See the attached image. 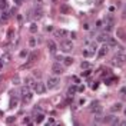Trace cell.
<instances>
[{
	"instance_id": "6da1fadb",
	"label": "cell",
	"mask_w": 126,
	"mask_h": 126,
	"mask_svg": "<svg viewBox=\"0 0 126 126\" xmlns=\"http://www.w3.org/2000/svg\"><path fill=\"white\" fill-rule=\"evenodd\" d=\"M60 83V79L57 77V76H50V77H47V83H46V87L47 89H56L57 86Z\"/></svg>"
},
{
	"instance_id": "7a4b0ae2",
	"label": "cell",
	"mask_w": 126,
	"mask_h": 126,
	"mask_svg": "<svg viewBox=\"0 0 126 126\" xmlns=\"http://www.w3.org/2000/svg\"><path fill=\"white\" fill-rule=\"evenodd\" d=\"M60 49H62L63 52L69 53L73 49V44H72L70 40H67V39H62V42H60Z\"/></svg>"
},
{
	"instance_id": "3957f363",
	"label": "cell",
	"mask_w": 126,
	"mask_h": 126,
	"mask_svg": "<svg viewBox=\"0 0 126 126\" xmlns=\"http://www.w3.org/2000/svg\"><path fill=\"white\" fill-rule=\"evenodd\" d=\"M90 112H92L94 116L96 115H102V113H103V107L99 105L97 102H94V103H92V106H90Z\"/></svg>"
},
{
	"instance_id": "277c9868",
	"label": "cell",
	"mask_w": 126,
	"mask_h": 126,
	"mask_svg": "<svg viewBox=\"0 0 126 126\" xmlns=\"http://www.w3.org/2000/svg\"><path fill=\"white\" fill-rule=\"evenodd\" d=\"M33 90L36 92V93L42 94L46 92V84L42 83V82H36V84H34V87H33Z\"/></svg>"
},
{
	"instance_id": "5b68a950",
	"label": "cell",
	"mask_w": 126,
	"mask_h": 126,
	"mask_svg": "<svg viewBox=\"0 0 126 126\" xmlns=\"http://www.w3.org/2000/svg\"><path fill=\"white\" fill-rule=\"evenodd\" d=\"M54 36H56L57 39H66V37L69 36V32L64 30V29H56V30H54Z\"/></svg>"
},
{
	"instance_id": "8992f818",
	"label": "cell",
	"mask_w": 126,
	"mask_h": 126,
	"mask_svg": "<svg viewBox=\"0 0 126 126\" xmlns=\"http://www.w3.org/2000/svg\"><path fill=\"white\" fill-rule=\"evenodd\" d=\"M103 23L105 24H112V26H115V16L112 14V13H109V14H106L105 19H103Z\"/></svg>"
},
{
	"instance_id": "52a82bcc",
	"label": "cell",
	"mask_w": 126,
	"mask_h": 126,
	"mask_svg": "<svg viewBox=\"0 0 126 126\" xmlns=\"http://www.w3.org/2000/svg\"><path fill=\"white\" fill-rule=\"evenodd\" d=\"M106 44H107V47H117V40H116L115 37H112V36H109L107 37V40H106Z\"/></svg>"
},
{
	"instance_id": "ba28073f",
	"label": "cell",
	"mask_w": 126,
	"mask_h": 126,
	"mask_svg": "<svg viewBox=\"0 0 126 126\" xmlns=\"http://www.w3.org/2000/svg\"><path fill=\"white\" fill-rule=\"evenodd\" d=\"M107 52H109V47H107V44H106V43H103V46L99 49L97 57H103V56H106V54H107Z\"/></svg>"
},
{
	"instance_id": "9c48e42d",
	"label": "cell",
	"mask_w": 126,
	"mask_h": 126,
	"mask_svg": "<svg viewBox=\"0 0 126 126\" xmlns=\"http://www.w3.org/2000/svg\"><path fill=\"white\" fill-rule=\"evenodd\" d=\"M24 84L27 86V87H30V89H33L34 87V84H36V80L32 77V76H27L26 79H24Z\"/></svg>"
},
{
	"instance_id": "30bf717a",
	"label": "cell",
	"mask_w": 126,
	"mask_h": 126,
	"mask_svg": "<svg viewBox=\"0 0 126 126\" xmlns=\"http://www.w3.org/2000/svg\"><path fill=\"white\" fill-rule=\"evenodd\" d=\"M52 72L54 74H60L63 73V67H62V64H59V63H54L52 66Z\"/></svg>"
},
{
	"instance_id": "8fae6325",
	"label": "cell",
	"mask_w": 126,
	"mask_h": 126,
	"mask_svg": "<svg viewBox=\"0 0 126 126\" xmlns=\"http://www.w3.org/2000/svg\"><path fill=\"white\" fill-rule=\"evenodd\" d=\"M21 99H23L24 103H29V102H32V99H33V93L29 90V92H26V93L21 94Z\"/></svg>"
},
{
	"instance_id": "7c38bea8",
	"label": "cell",
	"mask_w": 126,
	"mask_h": 126,
	"mask_svg": "<svg viewBox=\"0 0 126 126\" xmlns=\"http://www.w3.org/2000/svg\"><path fill=\"white\" fill-rule=\"evenodd\" d=\"M34 120H36V123H42L43 120H44V115H43V112H37V110H34Z\"/></svg>"
},
{
	"instance_id": "4fadbf2b",
	"label": "cell",
	"mask_w": 126,
	"mask_h": 126,
	"mask_svg": "<svg viewBox=\"0 0 126 126\" xmlns=\"http://www.w3.org/2000/svg\"><path fill=\"white\" fill-rule=\"evenodd\" d=\"M107 37H109V34H107V33H100V34H97L96 40H97V42H100V43H106Z\"/></svg>"
},
{
	"instance_id": "5bb4252c",
	"label": "cell",
	"mask_w": 126,
	"mask_h": 126,
	"mask_svg": "<svg viewBox=\"0 0 126 126\" xmlns=\"http://www.w3.org/2000/svg\"><path fill=\"white\" fill-rule=\"evenodd\" d=\"M47 47H49V50L52 53H56V50H57V46H56V43L53 40H47Z\"/></svg>"
},
{
	"instance_id": "9a60e30c",
	"label": "cell",
	"mask_w": 126,
	"mask_h": 126,
	"mask_svg": "<svg viewBox=\"0 0 126 126\" xmlns=\"http://www.w3.org/2000/svg\"><path fill=\"white\" fill-rule=\"evenodd\" d=\"M122 109H123V105H122V103H115V105L110 107L112 112H120Z\"/></svg>"
},
{
	"instance_id": "2e32d148",
	"label": "cell",
	"mask_w": 126,
	"mask_h": 126,
	"mask_svg": "<svg viewBox=\"0 0 126 126\" xmlns=\"http://www.w3.org/2000/svg\"><path fill=\"white\" fill-rule=\"evenodd\" d=\"M10 17V13L7 9H4V10H1V20H7Z\"/></svg>"
},
{
	"instance_id": "e0dca14e",
	"label": "cell",
	"mask_w": 126,
	"mask_h": 126,
	"mask_svg": "<svg viewBox=\"0 0 126 126\" xmlns=\"http://www.w3.org/2000/svg\"><path fill=\"white\" fill-rule=\"evenodd\" d=\"M62 63L64 64V66H70V64L73 63V59H72V57H63Z\"/></svg>"
},
{
	"instance_id": "ac0fdd59",
	"label": "cell",
	"mask_w": 126,
	"mask_h": 126,
	"mask_svg": "<svg viewBox=\"0 0 126 126\" xmlns=\"http://www.w3.org/2000/svg\"><path fill=\"white\" fill-rule=\"evenodd\" d=\"M76 92H77V87L76 86H69V89H67V94L69 96H73Z\"/></svg>"
},
{
	"instance_id": "d6986e66",
	"label": "cell",
	"mask_w": 126,
	"mask_h": 126,
	"mask_svg": "<svg viewBox=\"0 0 126 126\" xmlns=\"http://www.w3.org/2000/svg\"><path fill=\"white\" fill-rule=\"evenodd\" d=\"M80 67H82L83 70H86V69H92V63L90 62H82L80 63Z\"/></svg>"
},
{
	"instance_id": "ffe728a7",
	"label": "cell",
	"mask_w": 126,
	"mask_h": 126,
	"mask_svg": "<svg viewBox=\"0 0 126 126\" xmlns=\"http://www.w3.org/2000/svg\"><path fill=\"white\" fill-rule=\"evenodd\" d=\"M7 7H9L7 0H0V9H1V10H4V9H7Z\"/></svg>"
},
{
	"instance_id": "44dd1931",
	"label": "cell",
	"mask_w": 126,
	"mask_h": 126,
	"mask_svg": "<svg viewBox=\"0 0 126 126\" xmlns=\"http://www.w3.org/2000/svg\"><path fill=\"white\" fill-rule=\"evenodd\" d=\"M13 83H14V84H20L21 83L20 76H19V74H14V76H13Z\"/></svg>"
},
{
	"instance_id": "7402d4cb",
	"label": "cell",
	"mask_w": 126,
	"mask_h": 126,
	"mask_svg": "<svg viewBox=\"0 0 126 126\" xmlns=\"http://www.w3.org/2000/svg\"><path fill=\"white\" fill-rule=\"evenodd\" d=\"M83 56H84V57H92V56H93V53L90 52L89 49H84V50H83Z\"/></svg>"
},
{
	"instance_id": "603a6c76",
	"label": "cell",
	"mask_w": 126,
	"mask_h": 126,
	"mask_svg": "<svg viewBox=\"0 0 126 126\" xmlns=\"http://www.w3.org/2000/svg\"><path fill=\"white\" fill-rule=\"evenodd\" d=\"M36 57H37V52L30 53V54H29V62H33V60H34Z\"/></svg>"
},
{
	"instance_id": "cb8c5ba5",
	"label": "cell",
	"mask_w": 126,
	"mask_h": 126,
	"mask_svg": "<svg viewBox=\"0 0 126 126\" xmlns=\"http://www.w3.org/2000/svg\"><path fill=\"white\" fill-rule=\"evenodd\" d=\"M30 32L32 33H36V32H37V24H36V23H32L30 24Z\"/></svg>"
},
{
	"instance_id": "d4e9b609",
	"label": "cell",
	"mask_w": 126,
	"mask_h": 126,
	"mask_svg": "<svg viewBox=\"0 0 126 126\" xmlns=\"http://www.w3.org/2000/svg\"><path fill=\"white\" fill-rule=\"evenodd\" d=\"M16 106H17V99H16V97H13V99H11V102H10V109L16 107Z\"/></svg>"
},
{
	"instance_id": "484cf974",
	"label": "cell",
	"mask_w": 126,
	"mask_h": 126,
	"mask_svg": "<svg viewBox=\"0 0 126 126\" xmlns=\"http://www.w3.org/2000/svg\"><path fill=\"white\" fill-rule=\"evenodd\" d=\"M1 62H3V63L10 62V54H4V56H3V59H1Z\"/></svg>"
},
{
	"instance_id": "4316f807",
	"label": "cell",
	"mask_w": 126,
	"mask_h": 126,
	"mask_svg": "<svg viewBox=\"0 0 126 126\" xmlns=\"http://www.w3.org/2000/svg\"><path fill=\"white\" fill-rule=\"evenodd\" d=\"M60 10H62V13H69V11H70V9H69L66 4H63L62 7H60Z\"/></svg>"
},
{
	"instance_id": "83f0119b",
	"label": "cell",
	"mask_w": 126,
	"mask_h": 126,
	"mask_svg": "<svg viewBox=\"0 0 126 126\" xmlns=\"http://www.w3.org/2000/svg\"><path fill=\"white\" fill-rule=\"evenodd\" d=\"M113 29H115V26H112V24H106V27H105V30L107 32V33H110Z\"/></svg>"
},
{
	"instance_id": "f1b7e54d",
	"label": "cell",
	"mask_w": 126,
	"mask_h": 126,
	"mask_svg": "<svg viewBox=\"0 0 126 126\" xmlns=\"http://www.w3.org/2000/svg\"><path fill=\"white\" fill-rule=\"evenodd\" d=\"M29 44H30V47H34V46H36V40L32 37L30 40H29Z\"/></svg>"
},
{
	"instance_id": "f546056e",
	"label": "cell",
	"mask_w": 126,
	"mask_h": 126,
	"mask_svg": "<svg viewBox=\"0 0 126 126\" xmlns=\"http://www.w3.org/2000/svg\"><path fill=\"white\" fill-rule=\"evenodd\" d=\"M117 123H119V119H117V116H115V117H113V120L110 122V125H117Z\"/></svg>"
},
{
	"instance_id": "4dcf8cb0",
	"label": "cell",
	"mask_w": 126,
	"mask_h": 126,
	"mask_svg": "<svg viewBox=\"0 0 126 126\" xmlns=\"http://www.w3.org/2000/svg\"><path fill=\"white\" fill-rule=\"evenodd\" d=\"M117 33H119V37H120V39H125V36H123V30H122V29H117Z\"/></svg>"
},
{
	"instance_id": "1f68e13d",
	"label": "cell",
	"mask_w": 126,
	"mask_h": 126,
	"mask_svg": "<svg viewBox=\"0 0 126 126\" xmlns=\"http://www.w3.org/2000/svg\"><path fill=\"white\" fill-rule=\"evenodd\" d=\"M54 123H56V122H54L53 117H49V119H47V125H54Z\"/></svg>"
},
{
	"instance_id": "d6a6232c",
	"label": "cell",
	"mask_w": 126,
	"mask_h": 126,
	"mask_svg": "<svg viewBox=\"0 0 126 126\" xmlns=\"http://www.w3.org/2000/svg\"><path fill=\"white\" fill-rule=\"evenodd\" d=\"M6 122H7V123H11V122H14V116H10V117H7V119H6Z\"/></svg>"
},
{
	"instance_id": "836d02e7",
	"label": "cell",
	"mask_w": 126,
	"mask_h": 126,
	"mask_svg": "<svg viewBox=\"0 0 126 126\" xmlns=\"http://www.w3.org/2000/svg\"><path fill=\"white\" fill-rule=\"evenodd\" d=\"M27 56V50H21L20 52V57H26Z\"/></svg>"
},
{
	"instance_id": "e575fe53",
	"label": "cell",
	"mask_w": 126,
	"mask_h": 126,
	"mask_svg": "<svg viewBox=\"0 0 126 126\" xmlns=\"http://www.w3.org/2000/svg\"><path fill=\"white\" fill-rule=\"evenodd\" d=\"M102 23H103L102 20H97V21H96V27H97V29H99V27H102Z\"/></svg>"
},
{
	"instance_id": "d590c367",
	"label": "cell",
	"mask_w": 126,
	"mask_h": 126,
	"mask_svg": "<svg viewBox=\"0 0 126 126\" xmlns=\"http://www.w3.org/2000/svg\"><path fill=\"white\" fill-rule=\"evenodd\" d=\"M84 90V86L82 84V86H77V92H83Z\"/></svg>"
},
{
	"instance_id": "8d00e7d4",
	"label": "cell",
	"mask_w": 126,
	"mask_h": 126,
	"mask_svg": "<svg viewBox=\"0 0 126 126\" xmlns=\"http://www.w3.org/2000/svg\"><path fill=\"white\" fill-rule=\"evenodd\" d=\"M14 3H16V6H20L21 3H23V0H13Z\"/></svg>"
},
{
	"instance_id": "74e56055",
	"label": "cell",
	"mask_w": 126,
	"mask_h": 126,
	"mask_svg": "<svg viewBox=\"0 0 126 126\" xmlns=\"http://www.w3.org/2000/svg\"><path fill=\"white\" fill-rule=\"evenodd\" d=\"M23 123H24V125H29V123H30V120H29L27 117H24V119H23Z\"/></svg>"
},
{
	"instance_id": "f35d334b",
	"label": "cell",
	"mask_w": 126,
	"mask_h": 126,
	"mask_svg": "<svg viewBox=\"0 0 126 126\" xmlns=\"http://www.w3.org/2000/svg\"><path fill=\"white\" fill-rule=\"evenodd\" d=\"M103 1H105V0H96V4H97V6H100Z\"/></svg>"
},
{
	"instance_id": "ab89813d",
	"label": "cell",
	"mask_w": 126,
	"mask_h": 126,
	"mask_svg": "<svg viewBox=\"0 0 126 126\" xmlns=\"http://www.w3.org/2000/svg\"><path fill=\"white\" fill-rule=\"evenodd\" d=\"M56 60H57V62H62L63 57H62V56H56Z\"/></svg>"
},
{
	"instance_id": "60d3db41",
	"label": "cell",
	"mask_w": 126,
	"mask_h": 126,
	"mask_svg": "<svg viewBox=\"0 0 126 126\" xmlns=\"http://www.w3.org/2000/svg\"><path fill=\"white\" fill-rule=\"evenodd\" d=\"M73 80L76 82V83H79V82H80V79H79V77H76V76H73Z\"/></svg>"
},
{
	"instance_id": "b9f144b4",
	"label": "cell",
	"mask_w": 126,
	"mask_h": 126,
	"mask_svg": "<svg viewBox=\"0 0 126 126\" xmlns=\"http://www.w3.org/2000/svg\"><path fill=\"white\" fill-rule=\"evenodd\" d=\"M17 20L21 21V20H23V16H20V14H19V16H17Z\"/></svg>"
},
{
	"instance_id": "7bdbcfd3",
	"label": "cell",
	"mask_w": 126,
	"mask_h": 126,
	"mask_svg": "<svg viewBox=\"0 0 126 126\" xmlns=\"http://www.w3.org/2000/svg\"><path fill=\"white\" fill-rule=\"evenodd\" d=\"M3 64H4V63H3V62H1V60H0V70L3 69Z\"/></svg>"
},
{
	"instance_id": "ee69618b",
	"label": "cell",
	"mask_w": 126,
	"mask_h": 126,
	"mask_svg": "<svg viewBox=\"0 0 126 126\" xmlns=\"http://www.w3.org/2000/svg\"><path fill=\"white\" fill-rule=\"evenodd\" d=\"M50 1H53V3H57V1H59V0H50Z\"/></svg>"
}]
</instances>
